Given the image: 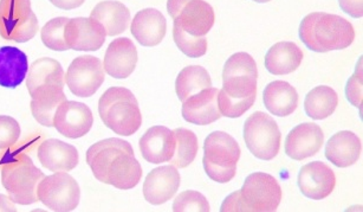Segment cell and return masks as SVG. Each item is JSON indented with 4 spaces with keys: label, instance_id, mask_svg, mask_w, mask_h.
<instances>
[{
    "label": "cell",
    "instance_id": "cell-1",
    "mask_svg": "<svg viewBox=\"0 0 363 212\" xmlns=\"http://www.w3.org/2000/svg\"><path fill=\"white\" fill-rule=\"evenodd\" d=\"M86 164L97 180L118 190H130L143 178V167L132 145L118 138L94 144L86 152Z\"/></svg>",
    "mask_w": 363,
    "mask_h": 212
},
{
    "label": "cell",
    "instance_id": "cell-2",
    "mask_svg": "<svg viewBox=\"0 0 363 212\" xmlns=\"http://www.w3.org/2000/svg\"><path fill=\"white\" fill-rule=\"evenodd\" d=\"M258 69L252 56L237 52L228 58L223 70V89L218 94L221 116L240 118L252 107L257 97Z\"/></svg>",
    "mask_w": 363,
    "mask_h": 212
},
{
    "label": "cell",
    "instance_id": "cell-3",
    "mask_svg": "<svg viewBox=\"0 0 363 212\" xmlns=\"http://www.w3.org/2000/svg\"><path fill=\"white\" fill-rule=\"evenodd\" d=\"M28 90L31 96V112L35 119L45 127H54L55 113L65 96V74L61 63L54 58L43 57L33 62L28 76Z\"/></svg>",
    "mask_w": 363,
    "mask_h": 212
},
{
    "label": "cell",
    "instance_id": "cell-4",
    "mask_svg": "<svg viewBox=\"0 0 363 212\" xmlns=\"http://www.w3.org/2000/svg\"><path fill=\"white\" fill-rule=\"evenodd\" d=\"M299 38L309 50L323 54L350 47L355 40V30L341 16L313 12L301 22Z\"/></svg>",
    "mask_w": 363,
    "mask_h": 212
},
{
    "label": "cell",
    "instance_id": "cell-5",
    "mask_svg": "<svg viewBox=\"0 0 363 212\" xmlns=\"http://www.w3.org/2000/svg\"><path fill=\"white\" fill-rule=\"evenodd\" d=\"M281 189L271 174L256 172L246 178L242 189L226 197L221 212H272L281 204Z\"/></svg>",
    "mask_w": 363,
    "mask_h": 212
},
{
    "label": "cell",
    "instance_id": "cell-6",
    "mask_svg": "<svg viewBox=\"0 0 363 212\" xmlns=\"http://www.w3.org/2000/svg\"><path fill=\"white\" fill-rule=\"evenodd\" d=\"M1 183L12 201L21 205L38 201L37 189L44 174L29 155L21 151L9 152L0 162Z\"/></svg>",
    "mask_w": 363,
    "mask_h": 212
},
{
    "label": "cell",
    "instance_id": "cell-7",
    "mask_svg": "<svg viewBox=\"0 0 363 212\" xmlns=\"http://www.w3.org/2000/svg\"><path fill=\"white\" fill-rule=\"evenodd\" d=\"M99 114L114 133L130 137L143 125V114L134 94L125 87H111L99 101Z\"/></svg>",
    "mask_w": 363,
    "mask_h": 212
},
{
    "label": "cell",
    "instance_id": "cell-8",
    "mask_svg": "<svg viewBox=\"0 0 363 212\" xmlns=\"http://www.w3.org/2000/svg\"><path fill=\"white\" fill-rule=\"evenodd\" d=\"M240 147L235 138L225 132H213L203 144V169L213 182H231L237 173Z\"/></svg>",
    "mask_w": 363,
    "mask_h": 212
},
{
    "label": "cell",
    "instance_id": "cell-9",
    "mask_svg": "<svg viewBox=\"0 0 363 212\" xmlns=\"http://www.w3.org/2000/svg\"><path fill=\"white\" fill-rule=\"evenodd\" d=\"M40 23L31 0H0V36L16 43H26L36 36Z\"/></svg>",
    "mask_w": 363,
    "mask_h": 212
},
{
    "label": "cell",
    "instance_id": "cell-10",
    "mask_svg": "<svg viewBox=\"0 0 363 212\" xmlns=\"http://www.w3.org/2000/svg\"><path fill=\"white\" fill-rule=\"evenodd\" d=\"M244 140L246 147L260 160H272L281 148V133L270 116L256 112L244 123Z\"/></svg>",
    "mask_w": 363,
    "mask_h": 212
},
{
    "label": "cell",
    "instance_id": "cell-11",
    "mask_svg": "<svg viewBox=\"0 0 363 212\" xmlns=\"http://www.w3.org/2000/svg\"><path fill=\"white\" fill-rule=\"evenodd\" d=\"M167 11L174 26L192 36H205L216 22L213 8L205 0H168Z\"/></svg>",
    "mask_w": 363,
    "mask_h": 212
},
{
    "label": "cell",
    "instance_id": "cell-12",
    "mask_svg": "<svg viewBox=\"0 0 363 212\" xmlns=\"http://www.w3.org/2000/svg\"><path fill=\"white\" fill-rule=\"evenodd\" d=\"M37 198L52 211H74L79 204L81 189L67 172H55L44 177L37 189Z\"/></svg>",
    "mask_w": 363,
    "mask_h": 212
},
{
    "label": "cell",
    "instance_id": "cell-13",
    "mask_svg": "<svg viewBox=\"0 0 363 212\" xmlns=\"http://www.w3.org/2000/svg\"><path fill=\"white\" fill-rule=\"evenodd\" d=\"M104 77V65L100 58L86 55L72 62L65 75V83L76 96L90 97L100 89Z\"/></svg>",
    "mask_w": 363,
    "mask_h": 212
},
{
    "label": "cell",
    "instance_id": "cell-14",
    "mask_svg": "<svg viewBox=\"0 0 363 212\" xmlns=\"http://www.w3.org/2000/svg\"><path fill=\"white\" fill-rule=\"evenodd\" d=\"M93 123V113L82 102L65 100L55 113V128L58 133L69 139L84 137L89 133Z\"/></svg>",
    "mask_w": 363,
    "mask_h": 212
},
{
    "label": "cell",
    "instance_id": "cell-15",
    "mask_svg": "<svg viewBox=\"0 0 363 212\" xmlns=\"http://www.w3.org/2000/svg\"><path fill=\"white\" fill-rule=\"evenodd\" d=\"M106 30L96 19H69L65 29V43L69 49L76 51H96L104 47L106 42Z\"/></svg>",
    "mask_w": 363,
    "mask_h": 212
},
{
    "label": "cell",
    "instance_id": "cell-16",
    "mask_svg": "<svg viewBox=\"0 0 363 212\" xmlns=\"http://www.w3.org/2000/svg\"><path fill=\"white\" fill-rule=\"evenodd\" d=\"M299 190L306 198L322 201L330 196L336 186V177L333 169L322 162H313L303 166L299 171Z\"/></svg>",
    "mask_w": 363,
    "mask_h": 212
},
{
    "label": "cell",
    "instance_id": "cell-17",
    "mask_svg": "<svg viewBox=\"0 0 363 212\" xmlns=\"http://www.w3.org/2000/svg\"><path fill=\"white\" fill-rule=\"evenodd\" d=\"M324 133L316 123H304L296 126L285 139V153L297 162L311 158L323 146Z\"/></svg>",
    "mask_w": 363,
    "mask_h": 212
},
{
    "label": "cell",
    "instance_id": "cell-18",
    "mask_svg": "<svg viewBox=\"0 0 363 212\" xmlns=\"http://www.w3.org/2000/svg\"><path fill=\"white\" fill-rule=\"evenodd\" d=\"M182 177L175 166H162L152 169L143 183V196L150 204L167 203L178 192Z\"/></svg>",
    "mask_w": 363,
    "mask_h": 212
},
{
    "label": "cell",
    "instance_id": "cell-19",
    "mask_svg": "<svg viewBox=\"0 0 363 212\" xmlns=\"http://www.w3.org/2000/svg\"><path fill=\"white\" fill-rule=\"evenodd\" d=\"M217 88H206L182 102V118L189 123L206 126L220 119Z\"/></svg>",
    "mask_w": 363,
    "mask_h": 212
},
{
    "label": "cell",
    "instance_id": "cell-20",
    "mask_svg": "<svg viewBox=\"0 0 363 212\" xmlns=\"http://www.w3.org/2000/svg\"><path fill=\"white\" fill-rule=\"evenodd\" d=\"M139 147L143 159L150 164L169 162L177 147L174 132L164 126L152 127L140 139Z\"/></svg>",
    "mask_w": 363,
    "mask_h": 212
},
{
    "label": "cell",
    "instance_id": "cell-21",
    "mask_svg": "<svg viewBox=\"0 0 363 212\" xmlns=\"http://www.w3.org/2000/svg\"><path fill=\"white\" fill-rule=\"evenodd\" d=\"M138 49L129 38L113 40L104 56V68L114 79H127L132 75L138 65Z\"/></svg>",
    "mask_w": 363,
    "mask_h": 212
},
{
    "label": "cell",
    "instance_id": "cell-22",
    "mask_svg": "<svg viewBox=\"0 0 363 212\" xmlns=\"http://www.w3.org/2000/svg\"><path fill=\"white\" fill-rule=\"evenodd\" d=\"M37 157L42 166L51 172H69L79 162L77 148L57 139L44 140L38 147Z\"/></svg>",
    "mask_w": 363,
    "mask_h": 212
},
{
    "label": "cell",
    "instance_id": "cell-23",
    "mask_svg": "<svg viewBox=\"0 0 363 212\" xmlns=\"http://www.w3.org/2000/svg\"><path fill=\"white\" fill-rule=\"evenodd\" d=\"M130 31L134 38L143 47H157L166 36L167 22L159 10L145 9L136 13Z\"/></svg>",
    "mask_w": 363,
    "mask_h": 212
},
{
    "label": "cell",
    "instance_id": "cell-24",
    "mask_svg": "<svg viewBox=\"0 0 363 212\" xmlns=\"http://www.w3.org/2000/svg\"><path fill=\"white\" fill-rule=\"evenodd\" d=\"M362 153L359 138L350 130H341L329 139L325 146V157L335 166L345 169L354 165Z\"/></svg>",
    "mask_w": 363,
    "mask_h": 212
},
{
    "label": "cell",
    "instance_id": "cell-25",
    "mask_svg": "<svg viewBox=\"0 0 363 212\" xmlns=\"http://www.w3.org/2000/svg\"><path fill=\"white\" fill-rule=\"evenodd\" d=\"M304 54L294 42H278L265 55V68L272 75H289L302 63Z\"/></svg>",
    "mask_w": 363,
    "mask_h": 212
},
{
    "label": "cell",
    "instance_id": "cell-26",
    "mask_svg": "<svg viewBox=\"0 0 363 212\" xmlns=\"http://www.w3.org/2000/svg\"><path fill=\"white\" fill-rule=\"evenodd\" d=\"M263 101L271 114L284 118L291 116L298 107V94L290 83L274 81L264 90Z\"/></svg>",
    "mask_w": 363,
    "mask_h": 212
},
{
    "label": "cell",
    "instance_id": "cell-27",
    "mask_svg": "<svg viewBox=\"0 0 363 212\" xmlns=\"http://www.w3.org/2000/svg\"><path fill=\"white\" fill-rule=\"evenodd\" d=\"M29 72L26 55L18 48H0V86L17 88L26 79Z\"/></svg>",
    "mask_w": 363,
    "mask_h": 212
},
{
    "label": "cell",
    "instance_id": "cell-28",
    "mask_svg": "<svg viewBox=\"0 0 363 212\" xmlns=\"http://www.w3.org/2000/svg\"><path fill=\"white\" fill-rule=\"evenodd\" d=\"M90 17L100 22L107 36H118L128 29L130 12L125 5L115 0H104L94 8Z\"/></svg>",
    "mask_w": 363,
    "mask_h": 212
},
{
    "label": "cell",
    "instance_id": "cell-29",
    "mask_svg": "<svg viewBox=\"0 0 363 212\" xmlns=\"http://www.w3.org/2000/svg\"><path fill=\"white\" fill-rule=\"evenodd\" d=\"M337 104V93L331 87L318 86L306 95L304 109L311 119L324 120L334 114Z\"/></svg>",
    "mask_w": 363,
    "mask_h": 212
},
{
    "label": "cell",
    "instance_id": "cell-30",
    "mask_svg": "<svg viewBox=\"0 0 363 212\" xmlns=\"http://www.w3.org/2000/svg\"><path fill=\"white\" fill-rule=\"evenodd\" d=\"M211 87L212 79L210 74L200 65H189L182 69L175 81V91L182 102H185L194 94Z\"/></svg>",
    "mask_w": 363,
    "mask_h": 212
},
{
    "label": "cell",
    "instance_id": "cell-31",
    "mask_svg": "<svg viewBox=\"0 0 363 212\" xmlns=\"http://www.w3.org/2000/svg\"><path fill=\"white\" fill-rule=\"evenodd\" d=\"M173 132L177 140V147H175L174 155L169 162L175 167L185 169L194 162L198 155L199 151L198 138L192 130H186V128H177Z\"/></svg>",
    "mask_w": 363,
    "mask_h": 212
},
{
    "label": "cell",
    "instance_id": "cell-32",
    "mask_svg": "<svg viewBox=\"0 0 363 212\" xmlns=\"http://www.w3.org/2000/svg\"><path fill=\"white\" fill-rule=\"evenodd\" d=\"M68 22L69 18L67 17H57L51 19L43 26L40 36L45 47L54 51L69 50L65 40V29Z\"/></svg>",
    "mask_w": 363,
    "mask_h": 212
},
{
    "label": "cell",
    "instance_id": "cell-33",
    "mask_svg": "<svg viewBox=\"0 0 363 212\" xmlns=\"http://www.w3.org/2000/svg\"><path fill=\"white\" fill-rule=\"evenodd\" d=\"M173 38L177 47L189 57H203L207 52V40L205 36H192L178 26H173Z\"/></svg>",
    "mask_w": 363,
    "mask_h": 212
},
{
    "label": "cell",
    "instance_id": "cell-34",
    "mask_svg": "<svg viewBox=\"0 0 363 212\" xmlns=\"http://www.w3.org/2000/svg\"><path fill=\"white\" fill-rule=\"evenodd\" d=\"M173 211L210 212L211 208L206 197L198 191H185L175 198L173 203Z\"/></svg>",
    "mask_w": 363,
    "mask_h": 212
},
{
    "label": "cell",
    "instance_id": "cell-35",
    "mask_svg": "<svg viewBox=\"0 0 363 212\" xmlns=\"http://www.w3.org/2000/svg\"><path fill=\"white\" fill-rule=\"evenodd\" d=\"M21 126L11 116H0V150H8L19 140Z\"/></svg>",
    "mask_w": 363,
    "mask_h": 212
},
{
    "label": "cell",
    "instance_id": "cell-36",
    "mask_svg": "<svg viewBox=\"0 0 363 212\" xmlns=\"http://www.w3.org/2000/svg\"><path fill=\"white\" fill-rule=\"evenodd\" d=\"M345 94H347L349 102L357 107L359 109V113H362V58H359L355 74L349 79L348 83H347Z\"/></svg>",
    "mask_w": 363,
    "mask_h": 212
},
{
    "label": "cell",
    "instance_id": "cell-37",
    "mask_svg": "<svg viewBox=\"0 0 363 212\" xmlns=\"http://www.w3.org/2000/svg\"><path fill=\"white\" fill-rule=\"evenodd\" d=\"M362 0H338V4L342 10L352 18H362Z\"/></svg>",
    "mask_w": 363,
    "mask_h": 212
},
{
    "label": "cell",
    "instance_id": "cell-38",
    "mask_svg": "<svg viewBox=\"0 0 363 212\" xmlns=\"http://www.w3.org/2000/svg\"><path fill=\"white\" fill-rule=\"evenodd\" d=\"M49 1L61 10H74L82 6L86 0H49Z\"/></svg>",
    "mask_w": 363,
    "mask_h": 212
},
{
    "label": "cell",
    "instance_id": "cell-39",
    "mask_svg": "<svg viewBox=\"0 0 363 212\" xmlns=\"http://www.w3.org/2000/svg\"><path fill=\"white\" fill-rule=\"evenodd\" d=\"M0 211H8V212H16L15 201H12L10 196H4V194H0Z\"/></svg>",
    "mask_w": 363,
    "mask_h": 212
},
{
    "label": "cell",
    "instance_id": "cell-40",
    "mask_svg": "<svg viewBox=\"0 0 363 212\" xmlns=\"http://www.w3.org/2000/svg\"><path fill=\"white\" fill-rule=\"evenodd\" d=\"M253 1H256V3H269L271 0H253Z\"/></svg>",
    "mask_w": 363,
    "mask_h": 212
}]
</instances>
